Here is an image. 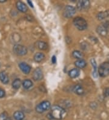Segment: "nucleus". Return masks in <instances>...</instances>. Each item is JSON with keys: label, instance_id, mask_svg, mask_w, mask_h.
Listing matches in <instances>:
<instances>
[{"label": "nucleus", "instance_id": "6ab92c4d", "mask_svg": "<svg viewBox=\"0 0 109 120\" xmlns=\"http://www.w3.org/2000/svg\"><path fill=\"white\" fill-rule=\"evenodd\" d=\"M90 63L92 64V66L93 67V76L94 78H97L98 73H97V64H96V62L95 60L93 58L91 59L90 60Z\"/></svg>", "mask_w": 109, "mask_h": 120}, {"label": "nucleus", "instance_id": "1a4fd4ad", "mask_svg": "<svg viewBox=\"0 0 109 120\" xmlns=\"http://www.w3.org/2000/svg\"><path fill=\"white\" fill-rule=\"evenodd\" d=\"M32 76L34 80L36 81L41 80L43 78V73H42V70L39 68L35 69L34 71Z\"/></svg>", "mask_w": 109, "mask_h": 120}, {"label": "nucleus", "instance_id": "4be33fe9", "mask_svg": "<svg viewBox=\"0 0 109 120\" xmlns=\"http://www.w3.org/2000/svg\"><path fill=\"white\" fill-rule=\"evenodd\" d=\"M72 56L73 57L75 58L81 60V59H83L84 55L81 52L79 51V50H75L72 52Z\"/></svg>", "mask_w": 109, "mask_h": 120}, {"label": "nucleus", "instance_id": "5701e85b", "mask_svg": "<svg viewBox=\"0 0 109 120\" xmlns=\"http://www.w3.org/2000/svg\"><path fill=\"white\" fill-rule=\"evenodd\" d=\"M109 15V13L108 11H105V12H101L99 13L97 15L98 19L99 20H103L105 19Z\"/></svg>", "mask_w": 109, "mask_h": 120}, {"label": "nucleus", "instance_id": "9b49d317", "mask_svg": "<svg viewBox=\"0 0 109 120\" xmlns=\"http://www.w3.org/2000/svg\"><path fill=\"white\" fill-rule=\"evenodd\" d=\"M16 8L19 11H20L21 12H23V13H26L27 11V7L24 3H23V2L20 1H17L16 3Z\"/></svg>", "mask_w": 109, "mask_h": 120}, {"label": "nucleus", "instance_id": "6e6552de", "mask_svg": "<svg viewBox=\"0 0 109 120\" xmlns=\"http://www.w3.org/2000/svg\"><path fill=\"white\" fill-rule=\"evenodd\" d=\"M76 13V9L73 6L67 5L65 7L63 12V15L67 18H70L72 17Z\"/></svg>", "mask_w": 109, "mask_h": 120}, {"label": "nucleus", "instance_id": "f3484780", "mask_svg": "<svg viewBox=\"0 0 109 120\" xmlns=\"http://www.w3.org/2000/svg\"><path fill=\"white\" fill-rule=\"evenodd\" d=\"M24 117V114L21 111H16L13 113V118L15 120H23Z\"/></svg>", "mask_w": 109, "mask_h": 120}, {"label": "nucleus", "instance_id": "dca6fc26", "mask_svg": "<svg viewBox=\"0 0 109 120\" xmlns=\"http://www.w3.org/2000/svg\"><path fill=\"white\" fill-rule=\"evenodd\" d=\"M44 58H45V55H44V53H41V52L36 53V54L34 55V57L35 61H36V63L41 62Z\"/></svg>", "mask_w": 109, "mask_h": 120}, {"label": "nucleus", "instance_id": "39448f33", "mask_svg": "<svg viewBox=\"0 0 109 120\" xmlns=\"http://www.w3.org/2000/svg\"><path fill=\"white\" fill-rule=\"evenodd\" d=\"M13 50L15 54L18 56L26 55L27 53V49L26 46L21 44H15L13 47Z\"/></svg>", "mask_w": 109, "mask_h": 120}, {"label": "nucleus", "instance_id": "c85d7f7f", "mask_svg": "<svg viewBox=\"0 0 109 120\" xmlns=\"http://www.w3.org/2000/svg\"><path fill=\"white\" fill-rule=\"evenodd\" d=\"M7 0H0V3H5Z\"/></svg>", "mask_w": 109, "mask_h": 120}, {"label": "nucleus", "instance_id": "4468645a", "mask_svg": "<svg viewBox=\"0 0 109 120\" xmlns=\"http://www.w3.org/2000/svg\"><path fill=\"white\" fill-rule=\"evenodd\" d=\"M80 74V70L78 68H75L70 70L68 72V75L71 78H75L79 76Z\"/></svg>", "mask_w": 109, "mask_h": 120}, {"label": "nucleus", "instance_id": "b1692460", "mask_svg": "<svg viewBox=\"0 0 109 120\" xmlns=\"http://www.w3.org/2000/svg\"><path fill=\"white\" fill-rule=\"evenodd\" d=\"M103 95L104 97H109V87L105 88L103 91Z\"/></svg>", "mask_w": 109, "mask_h": 120}, {"label": "nucleus", "instance_id": "a211bd4d", "mask_svg": "<svg viewBox=\"0 0 109 120\" xmlns=\"http://www.w3.org/2000/svg\"><path fill=\"white\" fill-rule=\"evenodd\" d=\"M36 47L39 49V50H46L48 48V44L47 43L44 42V41H39L36 43Z\"/></svg>", "mask_w": 109, "mask_h": 120}, {"label": "nucleus", "instance_id": "bb28decb", "mask_svg": "<svg viewBox=\"0 0 109 120\" xmlns=\"http://www.w3.org/2000/svg\"><path fill=\"white\" fill-rule=\"evenodd\" d=\"M52 62L53 64H55L56 63V58L55 55H53L52 57Z\"/></svg>", "mask_w": 109, "mask_h": 120}, {"label": "nucleus", "instance_id": "9d476101", "mask_svg": "<svg viewBox=\"0 0 109 120\" xmlns=\"http://www.w3.org/2000/svg\"><path fill=\"white\" fill-rule=\"evenodd\" d=\"M19 68L25 74H29L31 71V67L25 62H21L19 64Z\"/></svg>", "mask_w": 109, "mask_h": 120}, {"label": "nucleus", "instance_id": "7ed1b4c3", "mask_svg": "<svg viewBox=\"0 0 109 120\" xmlns=\"http://www.w3.org/2000/svg\"><path fill=\"white\" fill-rule=\"evenodd\" d=\"M50 109H51L50 103L48 101H44L36 105V111L39 113H42Z\"/></svg>", "mask_w": 109, "mask_h": 120}, {"label": "nucleus", "instance_id": "cd10ccee", "mask_svg": "<svg viewBox=\"0 0 109 120\" xmlns=\"http://www.w3.org/2000/svg\"><path fill=\"white\" fill-rule=\"evenodd\" d=\"M27 3L28 4H29V5H30V6L31 8H34V4H33V3H32V1H27Z\"/></svg>", "mask_w": 109, "mask_h": 120}, {"label": "nucleus", "instance_id": "f257e3e1", "mask_svg": "<svg viewBox=\"0 0 109 120\" xmlns=\"http://www.w3.org/2000/svg\"><path fill=\"white\" fill-rule=\"evenodd\" d=\"M51 112L50 115H51L52 119L55 120H61L63 118L65 110L63 107L58 105H54L51 107Z\"/></svg>", "mask_w": 109, "mask_h": 120}, {"label": "nucleus", "instance_id": "412c9836", "mask_svg": "<svg viewBox=\"0 0 109 120\" xmlns=\"http://www.w3.org/2000/svg\"><path fill=\"white\" fill-rule=\"evenodd\" d=\"M22 84H23V87L24 88V89H28L30 88L31 87L33 86V82H32V81L30 79H29L24 80Z\"/></svg>", "mask_w": 109, "mask_h": 120}, {"label": "nucleus", "instance_id": "2eb2a0df", "mask_svg": "<svg viewBox=\"0 0 109 120\" xmlns=\"http://www.w3.org/2000/svg\"><path fill=\"white\" fill-rule=\"evenodd\" d=\"M75 65L76 66V67L79 69H83L87 65V63L85 60H83V59H81V60H77L75 62Z\"/></svg>", "mask_w": 109, "mask_h": 120}, {"label": "nucleus", "instance_id": "ddd939ff", "mask_svg": "<svg viewBox=\"0 0 109 120\" xmlns=\"http://www.w3.org/2000/svg\"><path fill=\"white\" fill-rule=\"evenodd\" d=\"M73 92L78 95H82L84 94V89L80 84H76L73 87Z\"/></svg>", "mask_w": 109, "mask_h": 120}, {"label": "nucleus", "instance_id": "393cba45", "mask_svg": "<svg viewBox=\"0 0 109 120\" xmlns=\"http://www.w3.org/2000/svg\"><path fill=\"white\" fill-rule=\"evenodd\" d=\"M8 118V115H7V113L4 112H3L1 115H0V120H5Z\"/></svg>", "mask_w": 109, "mask_h": 120}, {"label": "nucleus", "instance_id": "f03ea898", "mask_svg": "<svg viewBox=\"0 0 109 120\" xmlns=\"http://www.w3.org/2000/svg\"><path fill=\"white\" fill-rule=\"evenodd\" d=\"M73 24L79 30H84L87 28V21L81 17L75 18L73 19Z\"/></svg>", "mask_w": 109, "mask_h": 120}, {"label": "nucleus", "instance_id": "a878e982", "mask_svg": "<svg viewBox=\"0 0 109 120\" xmlns=\"http://www.w3.org/2000/svg\"><path fill=\"white\" fill-rule=\"evenodd\" d=\"M5 94H6V92H5L4 90L0 87V98H3L4 97Z\"/></svg>", "mask_w": 109, "mask_h": 120}, {"label": "nucleus", "instance_id": "aec40b11", "mask_svg": "<svg viewBox=\"0 0 109 120\" xmlns=\"http://www.w3.org/2000/svg\"><path fill=\"white\" fill-rule=\"evenodd\" d=\"M21 81L19 78H16L12 82V87L15 89H19L21 86Z\"/></svg>", "mask_w": 109, "mask_h": 120}, {"label": "nucleus", "instance_id": "20e7f679", "mask_svg": "<svg viewBox=\"0 0 109 120\" xmlns=\"http://www.w3.org/2000/svg\"><path fill=\"white\" fill-rule=\"evenodd\" d=\"M98 73L101 77H105L109 75V62L102 63L98 69Z\"/></svg>", "mask_w": 109, "mask_h": 120}, {"label": "nucleus", "instance_id": "f8f14e48", "mask_svg": "<svg viewBox=\"0 0 109 120\" xmlns=\"http://www.w3.org/2000/svg\"><path fill=\"white\" fill-rule=\"evenodd\" d=\"M0 81L4 84H7L9 82V78L7 73L5 71L0 72Z\"/></svg>", "mask_w": 109, "mask_h": 120}, {"label": "nucleus", "instance_id": "423d86ee", "mask_svg": "<svg viewBox=\"0 0 109 120\" xmlns=\"http://www.w3.org/2000/svg\"><path fill=\"white\" fill-rule=\"evenodd\" d=\"M109 27V22L108 21L102 23L101 24L99 25L97 27L96 31L98 34L102 37H105L106 36L108 32V28Z\"/></svg>", "mask_w": 109, "mask_h": 120}, {"label": "nucleus", "instance_id": "0eeeda50", "mask_svg": "<svg viewBox=\"0 0 109 120\" xmlns=\"http://www.w3.org/2000/svg\"><path fill=\"white\" fill-rule=\"evenodd\" d=\"M90 3L89 0H79L77 2L76 8L79 11H86L90 8Z\"/></svg>", "mask_w": 109, "mask_h": 120}, {"label": "nucleus", "instance_id": "c756f323", "mask_svg": "<svg viewBox=\"0 0 109 120\" xmlns=\"http://www.w3.org/2000/svg\"><path fill=\"white\" fill-rule=\"evenodd\" d=\"M10 120V118H9V117H8V118H7V119H6V120Z\"/></svg>", "mask_w": 109, "mask_h": 120}]
</instances>
